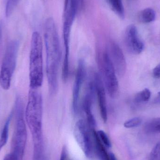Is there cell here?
<instances>
[{
  "mask_svg": "<svg viewBox=\"0 0 160 160\" xmlns=\"http://www.w3.org/2000/svg\"><path fill=\"white\" fill-rule=\"evenodd\" d=\"M46 51V71L49 90L51 95L58 88L59 68L61 60L60 39L55 22L52 18L46 20L44 32Z\"/></svg>",
  "mask_w": 160,
  "mask_h": 160,
  "instance_id": "obj_1",
  "label": "cell"
},
{
  "mask_svg": "<svg viewBox=\"0 0 160 160\" xmlns=\"http://www.w3.org/2000/svg\"><path fill=\"white\" fill-rule=\"evenodd\" d=\"M42 116V96L37 89H31L28 94L25 118L32 138L33 159L35 160H42L44 158Z\"/></svg>",
  "mask_w": 160,
  "mask_h": 160,
  "instance_id": "obj_2",
  "label": "cell"
},
{
  "mask_svg": "<svg viewBox=\"0 0 160 160\" xmlns=\"http://www.w3.org/2000/svg\"><path fill=\"white\" fill-rule=\"evenodd\" d=\"M43 73V42L40 34H32L29 64V81L31 89H37L42 86Z\"/></svg>",
  "mask_w": 160,
  "mask_h": 160,
  "instance_id": "obj_3",
  "label": "cell"
},
{
  "mask_svg": "<svg viewBox=\"0 0 160 160\" xmlns=\"http://www.w3.org/2000/svg\"><path fill=\"white\" fill-rule=\"evenodd\" d=\"M23 106L21 98L18 97L16 99L14 108L15 125L10 152L14 154L19 160H23L27 139Z\"/></svg>",
  "mask_w": 160,
  "mask_h": 160,
  "instance_id": "obj_4",
  "label": "cell"
},
{
  "mask_svg": "<svg viewBox=\"0 0 160 160\" xmlns=\"http://www.w3.org/2000/svg\"><path fill=\"white\" fill-rule=\"evenodd\" d=\"M19 49V42L18 40H11L7 46L0 70V86L4 90L10 88L17 65Z\"/></svg>",
  "mask_w": 160,
  "mask_h": 160,
  "instance_id": "obj_5",
  "label": "cell"
},
{
  "mask_svg": "<svg viewBox=\"0 0 160 160\" xmlns=\"http://www.w3.org/2000/svg\"><path fill=\"white\" fill-rule=\"evenodd\" d=\"M98 62L101 76L105 89L111 98H115L118 94L119 85L116 72L106 50L98 54Z\"/></svg>",
  "mask_w": 160,
  "mask_h": 160,
  "instance_id": "obj_6",
  "label": "cell"
},
{
  "mask_svg": "<svg viewBox=\"0 0 160 160\" xmlns=\"http://www.w3.org/2000/svg\"><path fill=\"white\" fill-rule=\"evenodd\" d=\"M78 5V0H65L63 12V38L64 51H70L71 29L77 15Z\"/></svg>",
  "mask_w": 160,
  "mask_h": 160,
  "instance_id": "obj_7",
  "label": "cell"
},
{
  "mask_svg": "<svg viewBox=\"0 0 160 160\" xmlns=\"http://www.w3.org/2000/svg\"><path fill=\"white\" fill-rule=\"evenodd\" d=\"M92 130L87 123L81 119L76 124L74 131L76 141L88 158H91L94 155V143L91 138Z\"/></svg>",
  "mask_w": 160,
  "mask_h": 160,
  "instance_id": "obj_8",
  "label": "cell"
},
{
  "mask_svg": "<svg viewBox=\"0 0 160 160\" xmlns=\"http://www.w3.org/2000/svg\"><path fill=\"white\" fill-rule=\"evenodd\" d=\"M86 74L85 62L84 59H80L76 71L72 93V107L74 112L76 114H77L79 111L80 93L85 79Z\"/></svg>",
  "mask_w": 160,
  "mask_h": 160,
  "instance_id": "obj_9",
  "label": "cell"
},
{
  "mask_svg": "<svg viewBox=\"0 0 160 160\" xmlns=\"http://www.w3.org/2000/svg\"><path fill=\"white\" fill-rule=\"evenodd\" d=\"M117 74L120 77L125 75L127 69L126 59L122 49L115 42L109 43L106 50Z\"/></svg>",
  "mask_w": 160,
  "mask_h": 160,
  "instance_id": "obj_10",
  "label": "cell"
},
{
  "mask_svg": "<svg viewBox=\"0 0 160 160\" xmlns=\"http://www.w3.org/2000/svg\"><path fill=\"white\" fill-rule=\"evenodd\" d=\"M93 80L101 117L103 122L105 123L108 119V112L105 86L99 74H94Z\"/></svg>",
  "mask_w": 160,
  "mask_h": 160,
  "instance_id": "obj_11",
  "label": "cell"
},
{
  "mask_svg": "<svg viewBox=\"0 0 160 160\" xmlns=\"http://www.w3.org/2000/svg\"><path fill=\"white\" fill-rule=\"evenodd\" d=\"M125 42L129 51L133 54H140L144 48V45L138 36L137 28L134 25L128 26L125 33Z\"/></svg>",
  "mask_w": 160,
  "mask_h": 160,
  "instance_id": "obj_12",
  "label": "cell"
},
{
  "mask_svg": "<svg viewBox=\"0 0 160 160\" xmlns=\"http://www.w3.org/2000/svg\"><path fill=\"white\" fill-rule=\"evenodd\" d=\"M92 133L94 145L99 158L101 160H110V155L107 153L95 129L92 130Z\"/></svg>",
  "mask_w": 160,
  "mask_h": 160,
  "instance_id": "obj_13",
  "label": "cell"
},
{
  "mask_svg": "<svg viewBox=\"0 0 160 160\" xmlns=\"http://www.w3.org/2000/svg\"><path fill=\"white\" fill-rule=\"evenodd\" d=\"M144 128L148 133H160V117L154 118L147 122Z\"/></svg>",
  "mask_w": 160,
  "mask_h": 160,
  "instance_id": "obj_14",
  "label": "cell"
},
{
  "mask_svg": "<svg viewBox=\"0 0 160 160\" xmlns=\"http://www.w3.org/2000/svg\"><path fill=\"white\" fill-rule=\"evenodd\" d=\"M12 114L10 115L8 118L3 127L0 135V152L3 148L6 145L9 136V125L10 120L12 118Z\"/></svg>",
  "mask_w": 160,
  "mask_h": 160,
  "instance_id": "obj_15",
  "label": "cell"
},
{
  "mask_svg": "<svg viewBox=\"0 0 160 160\" xmlns=\"http://www.w3.org/2000/svg\"><path fill=\"white\" fill-rule=\"evenodd\" d=\"M112 10L119 18L124 19L125 18V10L122 0H106Z\"/></svg>",
  "mask_w": 160,
  "mask_h": 160,
  "instance_id": "obj_16",
  "label": "cell"
},
{
  "mask_svg": "<svg viewBox=\"0 0 160 160\" xmlns=\"http://www.w3.org/2000/svg\"><path fill=\"white\" fill-rule=\"evenodd\" d=\"M155 11L151 8H147L143 10L139 15L140 20L144 23H148L154 21L156 19Z\"/></svg>",
  "mask_w": 160,
  "mask_h": 160,
  "instance_id": "obj_17",
  "label": "cell"
},
{
  "mask_svg": "<svg viewBox=\"0 0 160 160\" xmlns=\"http://www.w3.org/2000/svg\"><path fill=\"white\" fill-rule=\"evenodd\" d=\"M151 95V91L148 88H145L135 95L134 98V102L136 103H141L148 101L150 98Z\"/></svg>",
  "mask_w": 160,
  "mask_h": 160,
  "instance_id": "obj_18",
  "label": "cell"
},
{
  "mask_svg": "<svg viewBox=\"0 0 160 160\" xmlns=\"http://www.w3.org/2000/svg\"><path fill=\"white\" fill-rule=\"evenodd\" d=\"M20 0H7L6 5L5 14L7 18L11 16Z\"/></svg>",
  "mask_w": 160,
  "mask_h": 160,
  "instance_id": "obj_19",
  "label": "cell"
},
{
  "mask_svg": "<svg viewBox=\"0 0 160 160\" xmlns=\"http://www.w3.org/2000/svg\"><path fill=\"white\" fill-rule=\"evenodd\" d=\"M142 120L140 118L136 117L128 120L124 123V126L127 128H136L141 125Z\"/></svg>",
  "mask_w": 160,
  "mask_h": 160,
  "instance_id": "obj_20",
  "label": "cell"
},
{
  "mask_svg": "<svg viewBox=\"0 0 160 160\" xmlns=\"http://www.w3.org/2000/svg\"><path fill=\"white\" fill-rule=\"evenodd\" d=\"M98 136L102 142L107 148H110L112 146L111 141L107 134L103 131L100 130L97 132Z\"/></svg>",
  "mask_w": 160,
  "mask_h": 160,
  "instance_id": "obj_21",
  "label": "cell"
},
{
  "mask_svg": "<svg viewBox=\"0 0 160 160\" xmlns=\"http://www.w3.org/2000/svg\"><path fill=\"white\" fill-rule=\"evenodd\" d=\"M148 160H160V142L157 144L152 149Z\"/></svg>",
  "mask_w": 160,
  "mask_h": 160,
  "instance_id": "obj_22",
  "label": "cell"
},
{
  "mask_svg": "<svg viewBox=\"0 0 160 160\" xmlns=\"http://www.w3.org/2000/svg\"><path fill=\"white\" fill-rule=\"evenodd\" d=\"M3 160H19V159L13 153L10 152L7 154Z\"/></svg>",
  "mask_w": 160,
  "mask_h": 160,
  "instance_id": "obj_23",
  "label": "cell"
},
{
  "mask_svg": "<svg viewBox=\"0 0 160 160\" xmlns=\"http://www.w3.org/2000/svg\"><path fill=\"white\" fill-rule=\"evenodd\" d=\"M153 75L154 78H160V64L157 66L153 71Z\"/></svg>",
  "mask_w": 160,
  "mask_h": 160,
  "instance_id": "obj_24",
  "label": "cell"
},
{
  "mask_svg": "<svg viewBox=\"0 0 160 160\" xmlns=\"http://www.w3.org/2000/svg\"><path fill=\"white\" fill-rule=\"evenodd\" d=\"M66 150L65 148H63L62 150V153H61L60 160H66Z\"/></svg>",
  "mask_w": 160,
  "mask_h": 160,
  "instance_id": "obj_25",
  "label": "cell"
},
{
  "mask_svg": "<svg viewBox=\"0 0 160 160\" xmlns=\"http://www.w3.org/2000/svg\"><path fill=\"white\" fill-rule=\"evenodd\" d=\"M2 22L0 21V46L2 44Z\"/></svg>",
  "mask_w": 160,
  "mask_h": 160,
  "instance_id": "obj_26",
  "label": "cell"
},
{
  "mask_svg": "<svg viewBox=\"0 0 160 160\" xmlns=\"http://www.w3.org/2000/svg\"><path fill=\"white\" fill-rule=\"evenodd\" d=\"M109 155H110V160H117L114 154H113L112 153H110Z\"/></svg>",
  "mask_w": 160,
  "mask_h": 160,
  "instance_id": "obj_27",
  "label": "cell"
},
{
  "mask_svg": "<svg viewBox=\"0 0 160 160\" xmlns=\"http://www.w3.org/2000/svg\"><path fill=\"white\" fill-rule=\"evenodd\" d=\"M155 102L160 103V91L158 93V96L155 99Z\"/></svg>",
  "mask_w": 160,
  "mask_h": 160,
  "instance_id": "obj_28",
  "label": "cell"
}]
</instances>
